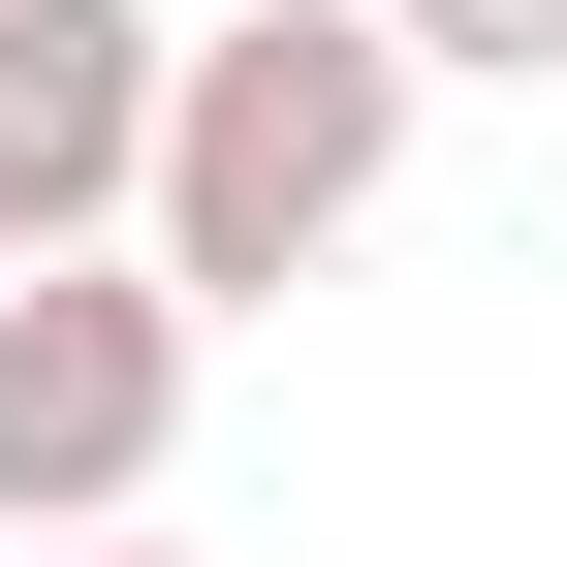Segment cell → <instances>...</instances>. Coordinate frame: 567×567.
Segmentation results:
<instances>
[{
    "label": "cell",
    "instance_id": "5",
    "mask_svg": "<svg viewBox=\"0 0 567 567\" xmlns=\"http://www.w3.org/2000/svg\"><path fill=\"white\" fill-rule=\"evenodd\" d=\"M32 567H221V536H32Z\"/></svg>",
    "mask_w": 567,
    "mask_h": 567
},
{
    "label": "cell",
    "instance_id": "2",
    "mask_svg": "<svg viewBox=\"0 0 567 567\" xmlns=\"http://www.w3.org/2000/svg\"><path fill=\"white\" fill-rule=\"evenodd\" d=\"M189 442V284L158 252H32L0 284V536H126Z\"/></svg>",
    "mask_w": 567,
    "mask_h": 567
},
{
    "label": "cell",
    "instance_id": "4",
    "mask_svg": "<svg viewBox=\"0 0 567 567\" xmlns=\"http://www.w3.org/2000/svg\"><path fill=\"white\" fill-rule=\"evenodd\" d=\"M379 32H410V95H442V63H473V95H536V63H567V0H379Z\"/></svg>",
    "mask_w": 567,
    "mask_h": 567
},
{
    "label": "cell",
    "instance_id": "3",
    "mask_svg": "<svg viewBox=\"0 0 567 567\" xmlns=\"http://www.w3.org/2000/svg\"><path fill=\"white\" fill-rule=\"evenodd\" d=\"M126 189H158V0H0V284L126 252Z\"/></svg>",
    "mask_w": 567,
    "mask_h": 567
},
{
    "label": "cell",
    "instance_id": "1",
    "mask_svg": "<svg viewBox=\"0 0 567 567\" xmlns=\"http://www.w3.org/2000/svg\"><path fill=\"white\" fill-rule=\"evenodd\" d=\"M379 189H410V32L379 0H221V32H158V189H126V252H158L189 316L316 284Z\"/></svg>",
    "mask_w": 567,
    "mask_h": 567
}]
</instances>
